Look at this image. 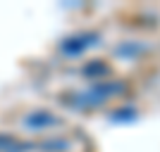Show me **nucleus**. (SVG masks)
<instances>
[{"label": "nucleus", "instance_id": "f03ea898", "mask_svg": "<svg viewBox=\"0 0 160 152\" xmlns=\"http://www.w3.org/2000/svg\"><path fill=\"white\" fill-rule=\"evenodd\" d=\"M38 119H27V126H46V124H53L55 119H50L53 114H36Z\"/></svg>", "mask_w": 160, "mask_h": 152}, {"label": "nucleus", "instance_id": "f257e3e1", "mask_svg": "<svg viewBox=\"0 0 160 152\" xmlns=\"http://www.w3.org/2000/svg\"><path fill=\"white\" fill-rule=\"evenodd\" d=\"M96 38H98L96 33H81V36H74V38H69L65 45H62V50L69 53V55H79L81 50H86V48L93 45Z\"/></svg>", "mask_w": 160, "mask_h": 152}]
</instances>
